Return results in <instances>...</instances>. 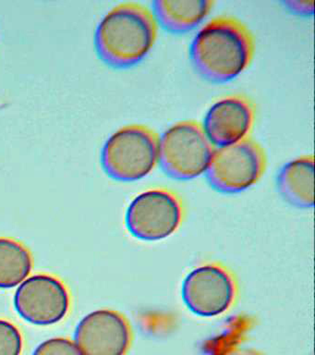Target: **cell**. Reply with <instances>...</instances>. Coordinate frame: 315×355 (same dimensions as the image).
Returning a JSON list of instances; mask_svg holds the SVG:
<instances>
[{
  "label": "cell",
  "mask_w": 315,
  "mask_h": 355,
  "mask_svg": "<svg viewBox=\"0 0 315 355\" xmlns=\"http://www.w3.org/2000/svg\"><path fill=\"white\" fill-rule=\"evenodd\" d=\"M159 133L146 125L120 127L102 147V166L118 182L145 179L159 165Z\"/></svg>",
  "instance_id": "3"
},
{
  "label": "cell",
  "mask_w": 315,
  "mask_h": 355,
  "mask_svg": "<svg viewBox=\"0 0 315 355\" xmlns=\"http://www.w3.org/2000/svg\"><path fill=\"white\" fill-rule=\"evenodd\" d=\"M267 166L264 147L250 137L215 148L204 175L210 187L218 193H240L256 185Z\"/></svg>",
  "instance_id": "5"
},
{
  "label": "cell",
  "mask_w": 315,
  "mask_h": 355,
  "mask_svg": "<svg viewBox=\"0 0 315 355\" xmlns=\"http://www.w3.org/2000/svg\"><path fill=\"white\" fill-rule=\"evenodd\" d=\"M23 337L15 324L0 319V355H21Z\"/></svg>",
  "instance_id": "14"
},
{
  "label": "cell",
  "mask_w": 315,
  "mask_h": 355,
  "mask_svg": "<svg viewBox=\"0 0 315 355\" xmlns=\"http://www.w3.org/2000/svg\"><path fill=\"white\" fill-rule=\"evenodd\" d=\"M132 338L131 324L125 316L110 309L88 313L74 332V343L82 355H126Z\"/></svg>",
  "instance_id": "9"
},
{
  "label": "cell",
  "mask_w": 315,
  "mask_h": 355,
  "mask_svg": "<svg viewBox=\"0 0 315 355\" xmlns=\"http://www.w3.org/2000/svg\"><path fill=\"white\" fill-rule=\"evenodd\" d=\"M285 6L289 12L300 17H309L314 15V1H300V0H289L283 1Z\"/></svg>",
  "instance_id": "16"
},
{
  "label": "cell",
  "mask_w": 315,
  "mask_h": 355,
  "mask_svg": "<svg viewBox=\"0 0 315 355\" xmlns=\"http://www.w3.org/2000/svg\"><path fill=\"white\" fill-rule=\"evenodd\" d=\"M276 187L287 204L300 209L314 207V157L304 155L287 161L278 169Z\"/></svg>",
  "instance_id": "11"
},
{
  "label": "cell",
  "mask_w": 315,
  "mask_h": 355,
  "mask_svg": "<svg viewBox=\"0 0 315 355\" xmlns=\"http://www.w3.org/2000/svg\"><path fill=\"white\" fill-rule=\"evenodd\" d=\"M33 266L31 252L23 243L0 238V288L20 285L31 273Z\"/></svg>",
  "instance_id": "13"
},
{
  "label": "cell",
  "mask_w": 315,
  "mask_h": 355,
  "mask_svg": "<svg viewBox=\"0 0 315 355\" xmlns=\"http://www.w3.org/2000/svg\"><path fill=\"white\" fill-rule=\"evenodd\" d=\"M214 5L210 0H154L150 10L165 32L185 35L206 21Z\"/></svg>",
  "instance_id": "12"
},
{
  "label": "cell",
  "mask_w": 315,
  "mask_h": 355,
  "mask_svg": "<svg viewBox=\"0 0 315 355\" xmlns=\"http://www.w3.org/2000/svg\"><path fill=\"white\" fill-rule=\"evenodd\" d=\"M254 36L247 25L231 16L210 19L190 42L189 55L199 76L215 85L237 79L253 62Z\"/></svg>",
  "instance_id": "1"
},
{
  "label": "cell",
  "mask_w": 315,
  "mask_h": 355,
  "mask_svg": "<svg viewBox=\"0 0 315 355\" xmlns=\"http://www.w3.org/2000/svg\"><path fill=\"white\" fill-rule=\"evenodd\" d=\"M214 151L201 122L178 121L159 136V166L171 179L195 180L206 174Z\"/></svg>",
  "instance_id": "4"
},
{
  "label": "cell",
  "mask_w": 315,
  "mask_h": 355,
  "mask_svg": "<svg viewBox=\"0 0 315 355\" xmlns=\"http://www.w3.org/2000/svg\"><path fill=\"white\" fill-rule=\"evenodd\" d=\"M184 207L181 197L170 189H148L135 196L127 208L125 225L138 240H165L179 229Z\"/></svg>",
  "instance_id": "6"
},
{
  "label": "cell",
  "mask_w": 315,
  "mask_h": 355,
  "mask_svg": "<svg viewBox=\"0 0 315 355\" xmlns=\"http://www.w3.org/2000/svg\"><path fill=\"white\" fill-rule=\"evenodd\" d=\"M33 355H82L76 344L64 338H49L38 345Z\"/></svg>",
  "instance_id": "15"
},
{
  "label": "cell",
  "mask_w": 315,
  "mask_h": 355,
  "mask_svg": "<svg viewBox=\"0 0 315 355\" xmlns=\"http://www.w3.org/2000/svg\"><path fill=\"white\" fill-rule=\"evenodd\" d=\"M71 298L62 280L48 274H37L19 286L15 306L24 320L37 326H51L67 315Z\"/></svg>",
  "instance_id": "8"
},
{
  "label": "cell",
  "mask_w": 315,
  "mask_h": 355,
  "mask_svg": "<svg viewBox=\"0 0 315 355\" xmlns=\"http://www.w3.org/2000/svg\"><path fill=\"white\" fill-rule=\"evenodd\" d=\"M253 100L243 94L221 97L207 110L201 127L215 148L251 137L255 123Z\"/></svg>",
  "instance_id": "10"
},
{
  "label": "cell",
  "mask_w": 315,
  "mask_h": 355,
  "mask_svg": "<svg viewBox=\"0 0 315 355\" xmlns=\"http://www.w3.org/2000/svg\"><path fill=\"white\" fill-rule=\"evenodd\" d=\"M237 286L233 274L220 263H204L190 271L182 283L184 304L201 318H215L231 309Z\"/></svg>",
  "instance_id": "7"
},
{
  "label": "cell",
  "mask_w": 315,
  "mask_h": 355,
  "mask_svg": "<svg viewBox=\"0 0 315 355\" xmlns=\"http://www.w3.org/2000/svg\"><path fill=\"white\" fill-rule=\"evenodd\" d=\"M157 33L159 26L150 8L138 2L120 3L96 26V52L113 68H132L150 54Z\"/></svg>",
  "instance_id": "2"
}]
</instances>
